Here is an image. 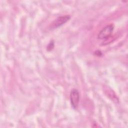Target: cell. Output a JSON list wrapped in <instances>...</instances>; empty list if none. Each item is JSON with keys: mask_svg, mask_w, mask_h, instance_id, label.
Here are the masks:
<instances>
[{"mask_svg": "<svg viewBox=\"0 0 128 128\" xmlns=\"http://www.w3.org/2000/svg\"><path fill=\"white\" fill-rule=\"evenodd\" d=\"M114 29V26L110 24L103 28L98 34V38L99 40H106L112 34Z\"/></svg>", "mask_w": 128, "mask_h": 128, "instance_id": "obj_1", "label": "cell"}, {"mask_svg": "<svg viewBox=\"0 0 128 128\" xmlns=\"http://www.w3.org/2000/svg\"><path fill=\"white\" fill-rule=\"evenodd\" d=\"M95 53H96V55L98 56H101V54H100L101 53L100 51H99V50H98V51H96V52H95Z\"/></svg>", "mask_w": 128, "mask_h": 128, "instance_id": "obj_5", "label": "cell"}, {"mask_svg": "<svg viewBox=\"0 0 128 128\" xmlns=\"http://www.w3.org/2000/svg\"><path fill=\"white\" fill-rule=\"evenodd\" d=\"M80 94L78 90L74 88L70 92V102L72 106L74 109H76L80 102Z\"/></svg>", "mask_w": 128, "mask_h": 128, "instance_id": "obj_2", "label": "cell"}, {"mask_svg": "<svg viewBox=\"0 0 128 128\" xmlns=\"http://www.w3.org/2000/svg\"><path fill=\"white\" fill-rule=\"evenodd\" d=\"M70 18V15H65L60 16L57 18L52 24V26L53 28H58L68 22Z\"/></svg>", "mask_w": 128, "mask_h": 128, "instance_id": "obj_3", "label": "cell"}, {"mask_svg": "<svg viewBox=\"0 0 128 128\" xmlns=\"http://www.w3.org/2000/svg\"><path fill=\"white\" fill-rule=\"evenodd\" d=\"M54 42L53 40H51L49 44H48V45L46 47V50L48 51H50L51 50H52L54 48Z\"/></svg>", "mask_w": 128, "mask_h": 128, "instance_id": "obj_4", "label": "cell"}]
</instances>
